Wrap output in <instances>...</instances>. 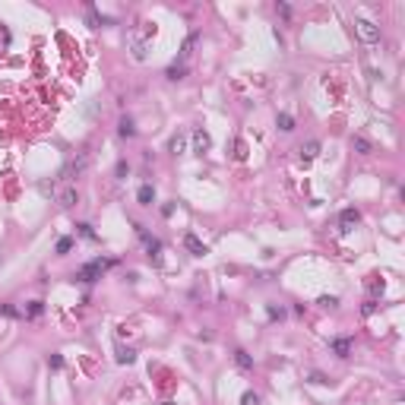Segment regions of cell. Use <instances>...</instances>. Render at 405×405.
<instances>
[{"instance_id":"obj_15","label":"cell","mask_w":405,"mask_h":405,"mask_svg":"<svg viewBox=\"0 0 405 405\" xmlns=\"http://www.w3.org/2000/svg\"><path fill=\"white\" fill-rule=\"evenodd\" d=\"M133 361H136V351L133 348L117 345V364H133Z\"/></svg>"},{"instance_id":"obj_24","label":"cell","mask_w":405,"mask_h":405,"mask_svg":"<svg viewBox=\"0 0 405 405\" xmlns=\"http://www.w3.org/2000/svg\"><path fill=\"white\" fill-rule=\"evenodd\" d=\"M48 364L54 367V370H60V367H64V358H60V355H51V358H48Z\"/></svg>"},{"instance_id":"obj_5","label":"cell","mask_w":405,"mask_h":405,"mask_svg":"<svg viewBox=\"0 0 405 405\" xmlns=\"http://www.w3.org/2000/svg\"><path fill=\"white\" fill-rule=\"evenodd\" d=\"M184 247H187V250H190L193 256H206V253H209V247H206L203 241L193 235V231H187V235H184Z\"/></svg>"},{"instance_id":"obj_26","label":"cell","mask_w":405,"mask_h":405,"mask_svg":"<svg viewBox=\"0 0 405 405\" xmlns=\"http://www.w3.org/2000/svg\"><path fill=\"white\" fill-rule=\"evenodd\" d=\"M275 10H279V16H285V19L291 16V6L288 3H275Z\"/></svg>"},{"instance_id":"obj_30","label":"cell","mask_w":405,"mask_h":405,"mask_svg":"<svg viewBox=\"0 0 405 405\" xmlns=\"http://www.w3.org/2000/svg\"><path fill=\"white\" fill-rule=\"evenodd\" d=\"M162 405H174V402H162Z\"/></svg>"},{"instance_id":"obj_11","label":"cell","mask_w":405,"mask_h":405,"mask_svg":"<svg viewBox=\"0 0 405 405\" xmlns=\"http://www.w3.org/2000/svg\"><path fill=\"white\" fill-rule=\"evenodd\" d=\"M317 155H320V143H317V140H307L304 146H301V159H317Z\"/></svg>"},{"instance_id":"obj_22","label":"cell","mask_w":405,"mask_h":405,"mask_svg":"<svg viewBox=\"0 0 405 405\" xmlns=\"http://www.w3.org/2000/svg\"><path fill=\"white\" fill-rule=\"evenodd\" d=\"M307 380H310V383H329V380H326V377L320 374V370H310V374H307Z\"/></svg>"},{"instance_id":"obj_1","label":"cell","mask_w":405,"mask_h":405,"mask_svg":"<svg viewBox=\"0 0 405 405\" xmlns=\"http://www.w3.org/2000/svg\"><path fill=\"white\" fill-rule=\"evenodd\" d=\"M355 32H358V38L364 41V45H377V41H380V25L364 19V16H358V19H355Z\"/></svg>"},{"instance_id":"obj_12","label":"cell","mask_w":405,"mask_h":405,"mask_svg":"<svg viewBox=\"0 0 405 405\" xmlns=\"http://www.w3.org/2000/svg\"><path fill=\"white\" fill-rule=\"evenodd\" d=\"M332 351H335V358H348L351 355V339H335Z\"/></svg>"},{"instance_id":"obj_16","label":"cell","mask_w":405,"mask_h":405,"mask_svg":"<svg viewBox=\"0 0 405 405\" xmlns=\"http://www.w3.org/2000/svg\"><path fill=\"white\" fill-rule=\"evenodd\" d=\"M136 200H140L143 206H152V200H155V190H152L149 184H143V187H140V193H136Z\"/></svg>"},{"instance_id":"obj_27","label":"cell","mask_w":405,"mask_h":405,"mask_svg":"<svg viewBox=\"0 0 405 405\" xmlns=\"http://www.w3.org/2000/svg\"><path fill=\"white\" fill-rule=\"evenodd\" d=\"M320 304H323V307H335V304H339V298H332V295L326 298V295H323V298H320Z\"/></svg>"},{"instance_id":"obj_19","label":"cell","mask_w":405,"mask_h":405,"mask_svg":"<svg viewBox=\"0 0 405 405\" xmlns=\"http://www.w3.org/2000/svg\"><path fill=\"white\" fill-rule=\"evenodd\" d=\"M184 70H187L184 64H171V67H168V80H180V76H184Z\"/></svg>"},{"instance_id":"obj_10","label":"cell","mask_w":405,"mask_h":405,"mask_svg":"<svg viewBox=\"0 0 405 405\" xmlns=\"http://www.w3.org/2000/svg\"><path fill=\"white\" fill-rule=\"evenodd\" d=\"M235 364H238L241 370H253V358L247 355L244 348H235Z\"/></svg>"},{"instance_id":"obj_21","label":"cell","mask_w":405,"mask_h":405,"mask_svg":"<svg viewBox=\"0 0 405 405\" xmlns=\"http://www.w3.org/2000/svg\"><path fill=\"white\" fill-rule=\"evenodd\" d=\"M241 405H260V396L256 393H244L241 396Z\"/></svg>"},{"instance_id":"obj_20","label":"cell","mask_w":405,"mask_h":405,"mask_svg":"<svg viewBox=\"0 0 405 405\" xmlns=\"http://www.w3.org/2000/svg\"><path fill=\"white\" fill-rule=\"evenodd\" d=\"M70 247H73V238H60L57 241V253H70Z\"/></svg>"},{"instance_id":"obj_14","label":"cell","mask_w":405,"mask_h":405,"mask_svg":"<svg viewBox=\"0 0 405 405\" xmlns=\"http://www.w3.org/2000/svg\"><path fill=\"white\" fill-rule=\"evenodd\" d=\"M117 133L124 136V140H130V136H136V127H133V120H130V117H124V120L117 124Z\"/></svg>"},{"instance_id":"obj_25","label":"cell","mask_w":405,"mask_h":405,"mask_svg":"<svg viewBox=\"0 0 405 405\" xmlns=\"http://www.w3.org/2000/svg\"><path fill=\"white\" fill-rule=\"evenodd\" d=\"M127 171H130V168H127V162H117V168H114V174H117V177H127Z\"/></svg>"},{"instance_id":"obj_8","label":"cell","mask_w":405,"mask_h":405,"mask_svg":"<svg viewBox=\"0 0 405 405\" xmlns=\"http://www.w3.org/2000/svg\"><path fill=\"white\" fill-rule=\"evenodd\" d=\"M351 149H355L358 155H370V152H374V146H370L367 136H351Z\"/></svg>"},{"instance_id":"obj_13","label":"cell","mask_w":405,"mask_h":405,"mask_svg":"<svg viewBox=\"0 0 405 405\" xmlns=\"http://www.w3.org/2000/svg\"><path fill=\"white\" fill-rule=\"evenodd\" d=\"M275 127H279L282 133H291V130H295V117H291V114H285V111H282V114L275 117Z\"/></svg>"},{"instance_id":"obj_7","label":"cell","mask_w":405,"mask_h":405,"mask_svg":"<svg viewBox=\"0 0 405 405\" xmlns=\"http://www.w3.org/2000/svg\"><path fill=\"white\" fill-rule=\"evenodd\" d=\"M190 143H193V152H209V146H212V140H209V133L206 130H193L190 133Z\"/></svg>"},{"instance_id":"obj_9","label":"cell","mask_w":405,"mask_h":405,"mask_svg":"<svg viewBox=\"0 0 405 405\" xmlns=\"http://www.w3.org/2000/svg\"><path fill=\"white\" fill-rule=\"evenodd\" d=\"M184 149H187V133H174V136H171V140H168V152L180 155Z\"/></svg>"},{"instance_id":"obj_17","label":"cell","mask_w":405,"mask_h":405,"mask_svg":"<svg viewBox=\"0 0 405 405\" xmlns=\"http://www.w3.org/2000/svg\"><path fill=\"white\" fill-rule=\"evenodd\" d=\"M76 235H80V238H85V241H95V238H98L95 231H92V225H89V222H82V225H76Z\"/></svg>"},{"instance_id":"obj_4","label":"cell","mask_w":405,"mask_h":405,"mask_svg":"<svg viewBox=\"0 0 405 405\" xmlns=\"http://www.w3.org/2000/svg\"><path fill=\"white\" fill-rule=\"evenodd\" d=\"M57 193V203L64 206V209H70V206H76V200H80V193H76V187L73 184H64L60 190H54Z\"/></svg>"},{"instance_id":"obj_2","label":"cell","mask_w":405,"mask_h":405,"mask_svg":"<svg viewBox=\"0 0 405 405\" xmlns=\"http://www.w3.org/2000/svg\"><path fill=\"white\" fill-rule=\"evenodd\" d=\"M85 168H89V152H76V159L64 168V174H60V177H64V184H70L73 177L85 174Z\"/></svg>"},{"instance_id":"obj_23","label":"cell","mask_w":405,"mask_h":405,"mask_svg":"<svg viewBox=\"0 0 405 405\" xmlns=\"http://www.w3.org/2000/svg\"><path fill=\"white\" fill-rule=\"evenodd\" d=\"M266 314H269L272 320H279V317H285V310H282V307H275V304H269V307H266Z\"/></svg>"},{"instance_id":"obj_29","label":"cell","mask_w":405,"mask_h":405,"mask_svg":"<svg viewBox=\"0 0 405 405\" xmlns=\"http://www.w3.org/2000/svg\"><path fill=\"white\" fill-rule=\"evenodd\" d=\"M162 215H165V219H171V215H174V206L165 203V206H162Z\"/></svg>"},{"instance_id":"obj_18","label":"cell","mask_w":405,"mask_h":405,"mask_svg":"<svg viewBox=\"0 0 405 405\" xmlns=\"http://www.w3.org/2000/svg\"><path fill=\"white\" fill-rule=\"evenodd\" d=\"M25 314H29V317H41V314H45V304H41V301H32V304L25 307Z\"/></svg>"},{"instance_id":"obj_3","label":"cell","mask_w":405,"mask_h":405,"mask_svg":"<svg viewBox=\"0 0 405 405\" xmlns=\"http://www.w3.org/2000/svg\"><path fill=\"white\" fill-rule=\"evenodd\" d=\"M136 231H140V238H143V247H146V253H149L152 260L159 263V253H162V241H159V238H152V235H146V231H143L140 225H136Z\"/></svg>"},{"instance_id":"obj_28","label":"cell","mask_w":405,"mask_h":405,"mask_svg":"<svg viewBox=\"0 0 405 405\" xmlns=\"http://www.w3.org/2000/svg\"><path fill=\"white\" fill-rule=\"evenodd\" d=\"M0 314H6V317H16L19 310H16V307H10V304H0Z\"/></svg>"},{"instance_id":"obj_6","label":"cell","mask_w":405,"mask_h":405,"mask_svg":"<svg viewBox=\"0 0 405 405\" xmlns=\"http://www.w3.org/2000/svg\"><path fill=\"white\" fill-rule=\"evenodd\" d=\"M358 222H361V212L358 209H351V206H348V209H342V215H339V228L342 231H351Z\"/></svg>"}]
</instances>
